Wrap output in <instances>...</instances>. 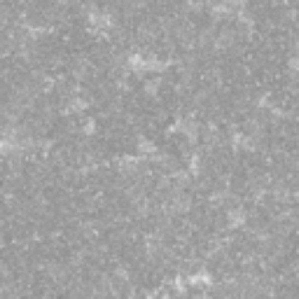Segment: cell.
Returning a JSON list of instances; mask_svg holds the SVG:
<instances>
[{"mask_svg": "<svg viewBox=\"0 0 299 299\" xmlns=\"http://www.w3.org/2000/svg\"><path fill=\"white\" fill-rule=\"evenodd\" d=\"M157 89H159V80H152V82H147V84H145V91H147L150 96H155Z\"/></svg>", "mask_w": 299, "mask_h": 299, "instance_id": "cell-1", "label": "cell"}]
</instances>
